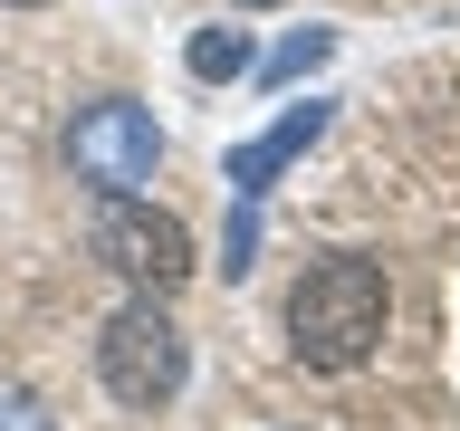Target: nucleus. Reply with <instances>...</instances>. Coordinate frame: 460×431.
I'll use <instances>...</instances> for the list:
<instances>
[{"mask_svg":"<svg viewBox=\"0 0 460 431\" xmlns=\"http://www.w3.org/2000/svg\"><path fill=\"white\" fill-rule=\"evenodd\" d=\"M0 10H49V0H0Z\"/></svg>","mask_w":460,"mask_h":431,"instance_id":"obj_9","label":"nucleus"},{"mask_svg":"<svg viewBox=\"0 0 460 431\" xmlns=\"http://www.w3.org/2000/svg\"><path fill=\"white\" fill-rule=\"evenodd\" d=\"M326 57H336V29H297V39H279V48L259 57V77H269V86H297L307 67H326Z\"/></svg>","mask_w":460,"mask_h":431,"instance_id":"obj_7","label":"nucleus"},{"mask_svg":"<svg viewBox=\"0 0 460 431\" xmlns=\"http://www.w3.org/2000/svg\"><path fill=\"white\" fill-rule=\"evenodd\" d=\"M326 96H307V106H288L279 125H269V135H250V144H230V192L240 201H269V182H279L288 163H297V154H307L316 135H326Z\"/></svg>","mask_w":460,"mask_h":431,"instance_id":"obj_5","label":"nucleus"},{"mask_svg":"<svg viewBox=\"0 0 460 431\" xmlns=\"http://www.w3.org/2000/svg\"><path fill=\"white\" fill-rule=\"evenodd\" d=\"M67 163H77V182H96V192H135V182H154V163H164V125H154V106H135V96H96V106L67 115Z\"/></svg>","mask_w":460,"mask_h":431,"instance_id":"obj_4","label":"nucleus"},{"mask_svg":"<svg viewBox=\"0 0 460 431\" xmlns=\"http://www.w3.org/2000/svg\"><path fill=\"white\" fill-rule=\"evenodd\" d=\"M182 67H192L201 86H230V77L259 67V48H250V29H192V39H182Z\"/></svg>","mask_w":460,"mask_h":431,"instance_id":"obj_6","label":"nucleus"},{"mask_svg":"<svg viewBox=\"0 0 460 431\" xmlns=\"http://www.w3.org/2000/svg\"><path fill=\"white\" fill-rule=\"evenodd\" d=\"M240 10H269V0H240Z\"/></svg>","mask_w":460,"mask_h":431,"instance_id":"obj_10","label":"nucleus"},{"mask_svg":"<svg viewBox=\"0 0 460 431\" xmlns=\"http://www.w3.org/2000/svg\"><path fill=\"white\" fill-rule=\"evenodd\" d=\"M384 326H394V287L374 259H326L288 287V345L307 374H355L384 345Z\"/></svg>","mask_w":460,"mask_h":431,"instance_id":"obj_1","label":"nucleus"},{"mask_svg":"<svg viewBox=\"0 0 460 431\" xmlns=\"http://www.w3.org/2000/svg\"><path fill=\"white\" fill-rule=\"evenodd\" d=\"M0 431H58V422H49V402H39V393L0 383Z\"/></svg>","mask_w":460,"mask_h":431,"instance_id":"obj_8","label":"nucleus"},{"mask_svg":"<svg viewBox=\"0 0 460 431\" xmlns=\"http://www.w3.org/2000/svg\"><path fill=\"white\" fill-rule=\"evenodd\" d=\"M96 374H106V393L125 402V412H164V402L182 393V374H192V345H182V326H172L154 297H135V307L106 316Z\"/></svg>","mask_w":460,"mask_h":431,"instance_id":"obj_2","label":"nucleus"},{"mask_svg":"<svg viewBox=\"0 0 460 431\" xmlns=\"http://www.w3.org/2000/svg\"><path fill=\"white\" fill-rule=\"evenodd\" d=\"M96 259H106L125 287H144V297H172V287L192 278V230L172 221V211H154V201L135 192H106V211H96Z\"/></svg>","mask_w":460,"mask_h":431,"instance_id":"obj_3","label":"nucleus"}]
</instances>
